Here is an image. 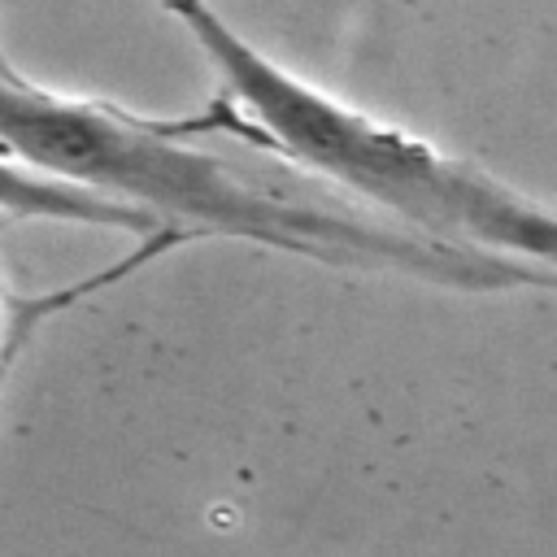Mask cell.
I'll use <instances>...</instances> for the list:
<instances>
[{
  "mask_svg": "<svg viewBox=\"0 0 557 557\" xmlns=\"http://www.w3.org/2000/svg\"><path fill=\"white\" fill-rule=\"evenodd\" d=\"M161 9L191 35L218 74L213 104L196 117H178L187 135H235L335 183L426 244L557 287V209L287 70L239 35L209 0H161Z\"/></svg>",
  "mask_w": 557,
  "mask_h": 557,
  "instance_id": "obj_1",
  "label": "cell"
},
{
  "mask_svg": "<svg viewBox=\"0 0 557 557\" xmlns=\"http://www.w3.org/2000/svg\"><path fill=\"white\" fill-rule=\"evenodd\" d=\"M0 148L48 178L139 209L191 239L222 235L339 270H396L453 287L540 283L409 231H383L361 218L270 196L205 152L178 117H139L122 104L70 96L35 78H0Z\"/></svg>",
  "mask_w": 557,
  "mask_h": 557,
  "instance_id": "obj_2",
  "label": "cell"
},
{
  "mask_svg": "<svg viewBox=\"0 0 557 557\" xmlns=\"http://www.w3.org/2000/svg\"><path fill=\"white\" fill-rule=\"evenodd\" d=\"M0 218H9V222H57V226H96V231H122V235H135V239H152V235L170 231V226H161L157 218H148L139 209H126V205L91 196L74 183L48 178V174L22 165L17 157H9L4 148H0Z\"/></svg>",
  "mask_w": 557,
  "mask_h": 557,
  "instance_id": "obj_3",
  "label": "cell"
},
{
  "mask_svg": "<svg viewBox=\"0 0 557 557\" xmlns=\"http://www.w3.org/2000/svg\"><path fill=\"white\" fill-rule=\"evenodd\" d=\"M178 244H191V239L178 235V231H165V235H152V239H135V248H131L126 257L109 261V265L96 270V274L70 278L65 287H48V292H35V296H4V292H0V374L22 361V352L35 344V335H39L52 318L70 313L74 305L91 300L96 292H104V287H113V283H122V278H131V274H139L144 265H152L157 257L174 252Z\"/></svg>",
  "mask_w": 557,
  "mask_h": 557,
  "instance_id": "obj_4",
  "label": "cell"
},
{
  "mask_svg": "<svg viewBox=\"0 0 557 557\" xmlns=\"http://www.w3.org/2000/svg\"><path fill=\"white\" fill-rule=\"evenodd\" d=\"M0 78H9V83H22V78H30L13 57H9V48H4V35H0Z\"/></svg>",
  "mask_w": 557,
  "mask_h": 557,
  "instance_id": "obj_5",
  "label": "cell"
},
{
  "mask_svg": "<svg viewBox=\"0 0 557 557\" xmlns=\"http://www.w3.org/2000/svg\"><path fill=\"white\" fill-rule=\"evenodd\" d=\"M9 374H13V370H4V374H0V396H4V383H9Z\"/></svg>",
  "mask_w": 557,
  "mask_h": 557,
  "instance_id": "obj_6",
  "label": "cell"
}]
</instances>
